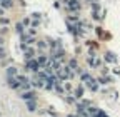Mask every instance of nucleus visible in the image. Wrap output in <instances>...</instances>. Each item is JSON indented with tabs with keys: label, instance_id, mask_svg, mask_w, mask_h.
<instances>
[{
	"label": "nucleus",
	"instance_id": "obj_7",
	"mask_svg": "<svg viewBox=\"0 0 120 117\" xmlns=\"http://www.w3.org/2000/svg\"><path fill=\"white\" fill-rule=\"evenodd\" d=\"M0 4H2L5 8H10L12 7V0H0Z\"/></svg>",
	"mask_w": 120,
	"mask_h": 117
},
{
	"label": "nucleus",
	"instance_id": "obj_14",
	"mask_svg": "<svg viewBox=\"0 0 120 117\" xmlns=\"http://www.w3.org/2000/svg\"><path fill=\"white\" fill-rule=\"evenodd\" d=\"M4 55V50H2V47H0V57H2Z\"/></svg>",
	"mask_w": 120,
	"mask_h": 117
},
{
	"label": "nucleus",
	"instance_id": "obj_5",
	"mask_svg": "<svg viewBox=\"0 0 120 117\" xmlns=\"http://www.w3.org/2000/svg\"><path fill=\"white\" fill-rule=\"evenodd\" d=\"M68 5H70V10H80V5H79V2H75V0H73V2H70Z\"/></svg>",
	"mask_w": 120,
	"mask_h": 117
},
{
	"label": "nucleus",
	"instance_id": "obj_8",
	"mask_svg": "<svg viewBox=\"0 0 120 117\" xmlns=\"http://www.w3.org/2000/svg\"><path fill=\"white\" fill-rule=\"evenodd\" d=\"M27 107H28L30 110H35V104H34V100H32V99H28V102H27Z\"/></svg>",
	"mask_w": 120,
	"mask_h": 117
},
{
	"label": "nucleus",
	"instance_id": "obj_4",
	"mask_svg": "<svg viewBox=\"0 0 120 117\" xmlns=\"http://www.w3.org/2000/svg\"><path fill=\"white\" fill-rule=\"evenodd\" d=\"M105 58H107L109 62H112V64H113V62H117L115 55H113V54H110V52H107V54H105Z\"/></svg>",
	"mask_w": 120,
	"mask_h": 117
},
{
	"label": "nucleus",
	"instance_id": "obj_3",
	"mask_svg": "<svg viewBox=\"0 0 120 117\" xmlns=\"http://www.w3.org/2000/svg\"><path fill=\"white\" fill-rule=\"evenodd\" d=\"M37 62H38V65H40V67H47L50 60H47V57H43V55H42V57H38V58H37Z\"/></svg>",
	"mask_w": 120,
	"mask_h": 117
},
{
	"label": "nucleus",
	"instance_id": "obj_13",
	"mask_svg": "<svg viewBox=\"0 0 120 117\" xmlns=\"http://www.w3.org/2000/svg\"><path fill=\"white\" fill-rule=\"evenodd\" d=\"M38 47H40V49L43 50V49H45V43H43V42H38Z\"/></svg>",
	"mask_w": 120,
	"mask_h": 117
},
{
	"label": "nucleus",
	"instance_id": "obj_12",
	"mask_svg": "<svg viewBox=\"0 0 120 117\" xmlns=\"http://www.w3.org/2000/svg\"><path fill=\"white\" fill-rule=\"evenodd\" d=\"M0 23H2V25H7V23H8V20H7V19H2V20H0Z\"/></svg>",
	"mask_w": 120,
	"mask_h": 117
},
{
	"label": "nucleus",
	"instance_id": "obj_15",
	"mask_svg": "<svg viewBox=\"0 0 120 117\" xmlns=\"http://www.w3.org/2000/svg\"><path fill=\"white\" fill-rule=\"evenodd\" d=\"M2 13H4V10H2V8H0V15H2Z\"/></svg>",
	"mask_w": 120,
	"mask_h": 117
},
{
	"label": "nucleus",
	"instance_id": "obj_2",
	"mask_svg": "<svg viewBox=\"0 0 120 117\" xmlns=\"http://www.w3.org/2000/svg\"><path fill=\"white\" fill-rule=\"evenodd\" d=\"M27 65H28V69H32V70H35V72H37V70L40 69L38 62H37V60H32V58H30V60H28V64H27Z\"/></svg>",
	"mask_w": 120,
	"mask_h": 117
},
{
	"label": "nucleus",
	"instance_id": "obj_10",
	"mask_svg": "<svg viewBox=\"0 0 120 117\" xmlns=\"http://www.w3.org/2000/svg\"><path fill=\"white\" fill-rule=\"evenodd\" d=\"M82 94H83V87H79V89L75 90V95H77V97H80Z\"/></svg>",
	"mask_w": 120,
	"mask_h": 117
},
{
	"label": "nucleus",
	"instance_id": "obj_6",
	"mask_svg": "<svg viewBox=\"0 0 120 117\" xmlns=\"http://www.w3.org/2000/svg\"><path fill=\"white\" fill-rule=\"evenodd\" d=\"M7 74H8V77H13L15 74H17V69H15V67H10V69H7Z\"/></svg>",
	"mask_w": 120,
	"mask_h": 117
},
{
	"label": "nucleus",
	"instance_id": "obj_9",
	"mask_svg": "<svg viewBox=\"0 0 120 117\" xmlns=\"http://www.w3.org/2000/svg\"><path fill=\"white\" fill-rule=\"evenodd\" d=\"M22 40H25V42H28V43H32V42H34V37H30V35H22Z\"/></svg>",
	"mask_w": 120,
	"mask_h": 117
},
{
	"label": "nucleus",
	"instance_id": "obj_11",
	"mask_svg": "<svg viewBox=\"0 0 120 117\" xmlns=\"http://www.w3.org/2000/svg\"><path fill=\"white\" fill-rule=\"evenodd\" d=\"M22 97H23V99H32V97H34V94H32V92H25Z\"/></svg>",
	"mask_w": 120,
	"mask_h": 117
},
{
	"label": "nucleus",
	"instance_id": "obj_1",
	"mask_svg": "<svg viewBox=\"0 0 120 117\" xmlns=\"http://www.w3.org/2000/svg\"><path fill=\"white\" fill-rule=\"evenodd\" d=\"M85 82H87V85L90 87V90H94V92H95V90H98V84H97L92 77H90L88 80H85Z\"/></svg>",
	"mask_w": 120,
	"mask_h": 117
}]
</instances>
